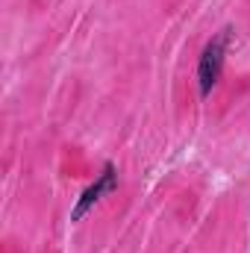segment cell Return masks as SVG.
<instances>
[{
    "label": "cell",
    "instance_id": "cell-1",
    "mask_svg": "<svg viewBox=\"0 0 250 253\" xmlns=\"http://www.w3.org/2000/svg\"><path fill=\"white\" fill-rule=\"evenodd\" d=\"M230 36H233V27H224L200 53L197 59V91L200 97H209L212 88L218 85L221 74H224V59H227V47H230Z\"/></svg>",
    "mask_w": 250,
    "mask_h": 253
},
{
    "label": "cell",
    "instance_id": "cell-2",
    "mask_svg": "<svg viewBox=\"0 0 250 253\" xmlns=\"http://www.w3.org/2000/svg\"><path fill=\"white\" fill-rule=\"evenodd\" d=\"M115 189H118V171H115L112 162H106L103 171L97 174V180L77 197V203H74V209H71V221H83V218H85V215H88V212H91L106 194H112Z\"/></svg>",
    "mask_w": 250,
    "mask_h": 253
}]
</instances>
